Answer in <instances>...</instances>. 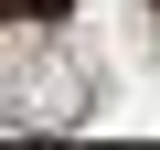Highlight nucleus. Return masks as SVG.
I'll return each mask as SVG.
<instances>
[{
	"instance_id": "1",
	"label": "nucleus",
	"mask_w": 160,
	"mask_h": 150,
	"mask_svg": "<svg viewBox=\"0 0 160 150\" xmlns=\"http://www.w3.org/2000/svg\"><path fill=\"white\" fill-rule=\"evenodd\" d=\"M22 11H32V22H53V11H75V0H22Z\"/></svg>"
},
{
	"instance_id": "2",
	"label": "nucleus",
	"mask_w": 160,
	"mask_h": 150,
	"mask_svg": "<svg viewBox=\"0 0 160 150\" xmlns=\"http://www.w3.org/2000/svg\"><path fill=\"white\" fill-rule=\"evenodd\" d=\"M0 11H22V0H0Z\"/></svg>"
}]
</instances>
